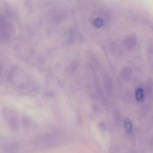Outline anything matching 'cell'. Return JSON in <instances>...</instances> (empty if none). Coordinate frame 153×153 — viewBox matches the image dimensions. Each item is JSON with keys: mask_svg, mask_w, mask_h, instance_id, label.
<instances>
[{"mask_svg": "<svg viewBox=\"0 0 153 153\" xmlns=\"http://www.w3.org/2000/svg\"><path fill=\"white\" fill-rule=\"evenodd\" d=\"M2 70L1 67V65H0V77H1V75L2 74Z\"/></svg>", "mask_w": 153, "mask_h": 153, "instance_id": "obj_7", "label": "cell"}, {"mask_svg": "<svg viewBox=\"0 0 153 153\" xmlns=\"http://www.w3.org/2000/svg\"><path fill=\"white\" fill-rule=\"evenodd\" d=\"M136 96L138 100L140 101L143 100V92L142 89H138L137 90Z\"/></svg>", "mask_w": 153, "mask_h": 153, "instance_id": "obj_6", "label": "cell"}, {"mask_svg": "<svg viewBox=\"0 0 153 153\" xmlns=\"http://www.w3.org/2000/svg\"><path fill=\"white\" fill-rule=\"evenodd\" d=\"M103 23L104 22L101 18H96L93 21V25L97 28L101 27L103 26Z\"/></svg>", "mask_w": 153, "mask_h": 153, "instance_id": "obj_5", "label": "cell"}, {"mask_svg": "<svg viewBox=\"0 0 153 153\" xmlns=\"http://www.w3.org/2000/svg\"><path fill=\"white\" fill-rule=\"evenodd\" d=\"M3 115L10 128L13 130L19 128V118L16 112L11 109H5L4 111Z\"/></svg>", "mask_w": 153, "mask_h": 153, "instance_id": "obj_1", "label": "cell"}, {"mask_svg": "<svg viewBox=\"0 0 153 153\" xmlns=\"http://www.w3.org/2000/svg\"><path fill=\"white\" fill-rule=\"evenodd\" d=\"M10 34V27L6 21L0 19V42L5 41Z\"/></svg>", "mask_w": 153, "mask_h": 153, "instance_id": "obj_2", "label": "cell"}, {"mask_svg": "<svg viewBox=\"0 0 153 153\" xmlns=\"http://www.w3.org/2000/svg\"><path fill=\"white\" fill-rule=\"evenodd\" d=\"M3 153H19L20 146L16 142H10L6 143L3 146Z\"/></svg>", "mask_w": 153, "mask_h": 153, "instance_id": "obj_3", "label": "cell"}, {"mask_svg": "<svg viewBox=\"0 0 153 153\" xmlns=\"http://www.w3.org/2000/svg\"><path fill=\"white\" fill-rule=\"evenodd\" d=\"M124 125L127 132L128 133H131L133 129V126H132V122L129 119H126L125 120Z\"/></svg>", "mask_w": 153, "mask_h": 153, "instance_id": "obj_4", "label": "cell"}]
</instances>
